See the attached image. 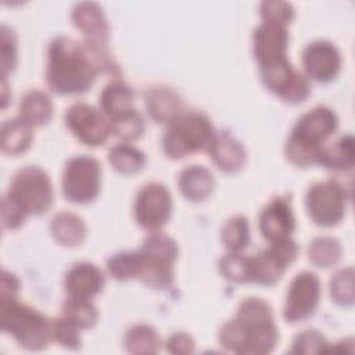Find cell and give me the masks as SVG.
Instances as JSON below:
<instances>
[{
  "label": "cell",
  "mask_w": 355,
  "mask_h": 355,
  "mask_svg": "<svg viewBox=\"0 0 355 355\" xmlns=\"http://www.w3.org/2000/svg\"><path fill=\"white\" fill-rule=\"evenodd\" d=\"M98 72H118L107 47H94L65 36H58L50 43L46 79L53 92L83 93L92 87Z\"/></svg>",
  "instance_id": "1"
},
{
  "label": "cell",
  "mask_w": 355,
  "mask_h": 355,
  "mask_svg": "<svg viewBox=\"0 0 355 355\" xmlns=\"http://www.w3.org/2000/svg\"><path fill=\"white\" fill-rule=\"evenodd\" d=\"M108 161L118 172L135 173L144 166L146 157L136 147L121 143L111 147L108 151Z\"/></svg>",
  "instance_id": "29"
},
{
  "label": "cell",
  "mask_w": 355,
  "mask_h": 355,
  "mask_svg": "<svg viewBox=\"0 0 355 355\" xmlns=\"http://www.w3.org/2000/svg\"><path fill=\"white\" fill-rule=\"evenodd\" d=\"M53 202V186L49 175L39 166L19 169L1 201V220L7 229H17L31 214L46 212Z\"/></svg>",
  "instance_id": "3"
},
{
  "label": "cell",
  "mask_w": 355,
  "mask_h": 355,
  "mask_svg": "<svg viewBox=\"0 0 355 355\" xmlns=\"http://www.w3.org/2000/svg\"><path fill=\"white\" fill-rule=\"evenodd\" d=\"M32 141V126L21 116L8 119L1 126V148L7 154L24 153Z\"/></svg>",
  "instance_id": "26"
},
{
  "label": "cell",
  "mask_w": 355,
  "mask_h": 355,
  "mask_svg": "<svg viewBox=\"0 0 355 355\" xmlns=\"http://www.w3.org/2000/svg\"><path fill=\"white\" fill-rule=\"evenodd\" d=\"M263 85L287 103H301L309 94L306 78L293 68L288 60L261 68Z\"/></svg>",
  "instance_id": "14"
},
{
  "label": "cell",
  "mask_w": 355,
  "mask_h": 355,
  "mask_svg": "<svg viewBox=\"0 0 355 355\" xmlns=\"http://www.w3.org/2000/svg\"><path fill=\"white\" fill-rule=\"evenodd\" d=\"M320 298V282L312 272H301L291 280L286 302L283 308V316L290 323L302 322L311 318L319 304Z\"/></svg>",
  "instance_id": "12"
},
{
  "label": "cell",
  "mask_w": 355,
  "mask_h": 355,
  "mask_svg": "<svg viewBox=\"0 0 355 355\" xmlns=\"http://www.w3.org/2000/svg\"><path fill=\"white\" fill-rule=\"evenodd\" d=\"M137 252V277L154 288L168 287L173 279V262L178 258L175 240L161 232H153Z\"/></svg>",
  "instance_id": "7"
},
{
  "label": "cell",
  "mask_w": 355,
  "mask_h": 355,
  "mask_svg": "<svg viewBox=\"0 0 355 355\" xmlns=\"http://www.w3.org/2000/svg\"><path fill=\"white\" fill-rule=\"evenodd\" d=\"M125 347L132 354H155L159 349V337L153 327L136 324L126 331Z\"/></svg>",
  "instance_id": "28"
},
{
  "label": "cell",
  "mask_w": 355,
  "mask_h": 355,
  "mask_svg": "<svg viewBox=\"0 0 355 355\" xmlns=\"http://www.w3.org/2000/svg\"><path fill=\"white\" fill-rule=\"evenodd\" d=\"M72 21L85 35V43L94 47H107L108 24L103 10L96 3L82 1L72 10Z\"/></svg>",
  "instance_id": "18"
},
{
  "label": "cell",
  "mask_w": 355,
  "mask_h": 355,
  "mask_svg": "<svg viewBox=\"0 0 355 355\" xmlns=\"http://www.w3.org/2000/svg\"><path fill=\"white\" fill-rule=\"evenodd\" d=\"M172 198L166 187L161 183H148L143 186L135 201L136 222L147 229H159L171 216Z\"/></svg>",
  "instance_id": "13"
},
{
  "label": "cell",
  "mask_w": 355,
  "mask_h": 355,
  "mask_svg": "<svg viewBox=\"0 0 355 355\" xmlns=\"http://www.w3.org/2000/svg\"><path fill=\"white\" fill-rule=\"evenodd\" d=\"M146 107L150 116L159 123H171L182 114L180 97L164 86H155L146 92Z\"/></svg>",
  "instance_id": "21"
},
{
  "label": "cell",
  "mask_w": 355,
  "mask_h": 355,
  "mask_svg": "<svg viewBox=\"0 0 355 355\" xmlns=\"http://www.w3.org/2000/svg\"><path fill=\"white\" fill-rule=\"evenodd\" d=\"M51 337L64 347L76 349L80 347L79 329L62 315L51 323Z\"/></svg>",
  "instance_id": "38"
},
{
  "label": "cell",
  "mask_w": 355,
  "mask_h": 355,
  "mask_svg": "<svg viewBox=\"0 0 355 355\" xmlns=\"http://www.w3.org/2000/svg\"><path fill=\"white\" fill-rule=\"evenodd\" d=\"M135 93L122 80L110 82L100 94V107L110 122L135 111L133 108Z\"/></svg>",
  "instance_id": "22"
},
{
  "label": "cell",
  "mask_w": 355,
  "mask_h": 355,
  "mask_svg": "<svg viewBox=\"0 0 355 355\" xmlns=\"http://www.w3.org/2000/svg\"><path fill=\"white\" fill-rule=\"evenodd\" d=\"M331 298L340 305H352L354 302V269L338 270L330 282Z\"/></svg>",
  "instance_id": "35"
},
{
  "label": "cell",
  "mask_w": 355,
  "mask_h": 355,
  "mask_svg": "<svg viewBox=\"0 0 355 355\" xmlns=\"http://www.w3.org/2000/svg\"><path fill=\"white\" fill-rule=\"evenodd\" d=\"M53 115L51 98L40 90L26 93L19 104V116L31 126L47 123Z\"/></svg>",
  "instance_id": "25"
},
{
  "label": "cell",
  "mask_w": 355,
  "mask_h": 355,
  "mask_svg": "<svg viewBox=\"0 0 355 355\" xmlns=\"http://www.w3.org/2000/svg\"><path fill=\"white\" fill-rule=\"evenodd\" d=\"M329 351V343L318 330L301 331L293 343V354H320Z\"/></svg>",
  "instance_id": "37"
},
{
  "label": "cell",
  "mask_w": 355,
  "mask_h": 355,
  "mask_svg": "<svg viewBox=\"0 0 355 355\" xmlns=\"http://www.w3.org/2000/svg\"><path fill=\"white\" fill-rule=\"evenodd\" d=\"M279 331L273 312L262 298H245L236 318L225 323L219 333L220 345L236 354H269L276 347Z\"/></svg>",
  "instance_id": "2"
},
{
  "label": "cell",
  "mask_w": 355,
  "mask_h": 355,
  "mask_svg": "<svg viewBox=\"0 0 355 355\" xmlns=\"http://www.w3.org/2000/svg\"><path fill=\"white\" fill-rule=\"evenodd\" d=\"M337 116L327 107H315L295 123L286 143L287 158L298 166L316 164L324 140L336 130Z\"/></svg>",
  "instance_id": "4"
},
{
  "label": "cell",
  "mask_w": 355,
  "mask_h": 355,
  "mask_svg": "<svg viewBox=\"0 0 355 355\" xmlns=\"http://www.w3.org/2000/svg\"><path fill=\"white\" fill-rule=\"evenodd\" d=\"M222 241L230 252H240L250 241V227L244 216L230 218L222 229Z\"/></svg>",
  "instance_id": "32"
},
{
  "label": "cell",
  "mask_w": 355,
  "mask_h": 355,
  "mask_svg": "<svg viewBox=\"0 0 355 355\" xmlns=\"http://www.w3.org/2000/svg\"><path fill=\"white\" fill-rule=\"evenodd\" d=\"M208 153L218 168L226 172L239 171L245 161L244 147L229 132L215 133Z\"/></svg>",
  "instance_id": "20"
},
{
  "label": "cell",
  "mask_w": 355,
  "mask_h": 355,
  "mask_svg": "<svg viewBox=\"0 0 355 355\" xmlns=\"http://www.w3.org/2000/svg\"><path fill=\"white\" fill-rule=\"evenodd\" d=\"M220 273L230 282H250V257L240 252H229L219 261Z\"/></svg>",
  "instance_id": "33"
},
{
  "label": "cell",
  "mask_w": 355,
  "mask_h": 355,
  "mask_svg": "<svg viewBox=\"0 0 355 355\" xmlns=\"http://www.w3.org/2000/svg\"><path fill=\"white\" fill-rule=\"evenodd\" d=\"M215 133L204 114L197 111L180 114L164 133L162 148L171 158H183L196 151L208 150Z\"/></svg>",
  "instance_id": "6"
},
{
  "label": "cell",
  "mask_w": 355,
  "mask_h": 355,
  "mask_svg": "<svg viewBox=\"0 0 355 355\" xmlns=\"http://www.w3.org/2000/svg\"><path fill=\"white\" fill-rule=\"evenodd\" d=\"M62 316L72 322L79 330H82L94 326L98 313L90 300L68 297L62 305Z\"/></svg>",
  "instance_id": "30"
},
{
  "label": "cell",
  "mask_w": 355,
  "mask_h": 355,
  "mask_svg": "<svg viewBox=\"0 0 355 355\" xmlns=\"http://www.w3.org/2000/svg\"><path fill=\"white\" fill-rule=\"evenodd\" d=\"M302 64L309 78L318 82H329L337 76L341 68V55L333 43L316 40L305 47Z\"/></svg>",
  "instance_id": "16"
},
{
  "label": "cell",
  "mask_w": 355,
  "mask_h": 355,
  "mask_svg": "<svg viewBox=\"0 0 355 355\" xmlns=\"http://www.w3.org/2000/svg\"><path fill=\"white\" fill-rule=\"evenodd\" d=\"M166 349L172 354H190L194 351V341L186 333H176L168 340Z\"/></svg>",
  "instance_id": "41"
},
{
  "label": "cell",
  "mask_w": 355,
  "mask_h": 355,
  "mask_svg": "<svg viewBox=\"0 0 355 355\" xmlns=\"http://www.w3.org/2000/svg\"><path fill=\"white\" fill-rule=\"evenodd\" d=\"M65 291L71 298L92 300L104 287V275L93 263L79 262L65 275Z\"/></svg>",
  "instance_id": "19"
},
{
  "label": "cell",
  "mask_w": 355,
  "mask_h": 355,
  "mask_svg": "<svg viewBox=\"0 0 355 355\" xmlns=\"http://www.w3.org/2000/svg\"><path fill=\"white\" fill-rule=\"evenodd\" d=\"M108 272L116 280H128L137 277L139 269V252L137 251H123L112 255L107 262Z\"/></svg>",
  "instance_id": "34"
},
{
  "label": "cell",
  "mask_w": 355,
  "mask_h": 355,
  "mask_svg": "<svg viewBox=\"0 0 355 355\" xmlns=\"http://www.w3.org/2000/svg\"><path fill=\"white\" fill-rule=\"evenodd\" d=\"M17 60V42L15 35L7 26H1V78L6 79L7 73L14 68Z\"/></svg>",
  "instance_id": "40"
},
{
  "label": "cell",
  "mask_w": 355,
  "mask_h": 355,
  "mask_svg": "<svg viewBox=\"0 0 355 355\" xmlns=\"http://www.w3.org/2000/svg\"><path fill=\"white\" fill-rule=\"evenodd\" d=\"M112 126V133L118 137H121L122 140L130 141V140H136L141 136L143 130H144V121L141 118V115L135 110L115 121L111 122Z\"/></svg>",
  "instance_id": "36"
},
{
  "label": "cell",
  "mask_w": 355,
  "mask_h": 355,
  "mask_svg": "<svg viewBox=\"0 0 355 355\" xmlns=\"http://www.w3.org/2000/svg\"><path fill=\"white\" fill-rule=\"evenodd\" d=\"M262 22H270L287 26L294 17V8L284 1H263L261 3Z\"/></svg>",
  "instance_id": "39"
},
{
  "label": "cell",
  "mask_w": 355,
  "mask_h": 355,
  "mask_svg": "<svg viewBox=\"0 0 355 355\" xmlns=\"http://www.w3.org/2000/svg\"><path fill=\"white\" fill-rule=\"evenodd\" d=\"M51 323L39 311L18 302L15 295L0 297V326L26 349L46 348L51 337Z\"/></svg>",
  "instance_id": "5"
},
{
  "label": "cell",
  "mask_w": 355,
  "mask_h": 355,
  "mask_svg": "<svg viewBox=\"0 0 355 355\" xmlns=\"http://www.w3.org/2000/svg\"><path fill=\"white\" fill-rule=\"evenodd\" d=\"M65 125L86 146H101L112 133L110 119L100 110L83 101L72 104L65 112Z\"/></svg>",
  "instance_id": "11"
},
{
  "label": "cell",
  "mask_w": 355,
  "mask_h": 355,
  "mask_svg": "<svg viewBox=\"0 0 355 355\" xmlns=\"http://www.w3.org/2000/svg\"><path fill=\"white\" fill-rule=\"evenodd\" d=\"M297 252L298 247L291 237L270 243L269 248L250 257V282L266 286L276 283Z\"/></svg>",
  "instance_id": "10"
},
{
  "label": "cell",
  "mask_w": 355,
  "mask_h": 355,
  "mask_svg": "<svg viewBox=\"0 0 355 355\" xmlns=\"http://www.w3.org/2000/svg\"><path fill=\"white\" fill-rule=\"evenodd\" d=\"M287 42L286 26L262 22L252 35V50L259 69L287 60Z\"/></svg>",
  "instance_id": "15"
},
{
  "label": "cell",
  "mask_w": 355,
  "mask_h": 355,
  "mask_svg": "<svg viewBox=\"0 0 355 355\" xmlns=\"http://www.w3.org/2000/svg\"><path fill=\"white\" fill-rule=\"evenodd\" d=\"M347 193L333 179L318 182L306 191V209L311 219L320 226H333L344 218Z\"/></svg>",
  "instance_id": "9"
},
{
  "label": "cell",
  "mask_w": 355,
  "mask_h": 355,
  "mask_svg": "<svg viewBox=\"0 0 355 355\" xmlns=\"http://www.w3.org/2000/svg\"><path fill=\"white\" fill-rule=\"evenodd\" d=\"M341 255L340 243L329 236L316 237L309 244V259L319 268H329L337 263Z\"/></svg>",
  "instance_id": "31"
},
{
  "label": "cell",
  "mask_w": 355,
  "mask_h": 355,
  "mask_svg": "<svg viewBox=\"0 0 355 355\" xmlns=\"http://www.w3.org/2000/svg\"><path fill=\"white\" fill-rule=\"evenodd\" d=\"M54 239L64 245H76L82 243L86 236V226L83 220L71 212L57 214L50 225Z\"/></svg>",
  "instance_id": "27"
},
{
  "label": "cell",
  "mask_w": 355,
  "mask_h": 355,
  "mask_svg": "<svg viewBox=\"0 0 355 355\" xmlns=\"http://www.w3.org/2000/svg\"><path fill=\"white\" fill-rule=\"evenodd\" d=\"M19 283L17 277L7 270H3V279H1V294L0 297H8V295H17Z\"/></svg>",
  "instance_id": "42"
},
{
  "label": "cell",
  "mask_w": 355,
  "mask_h": 355,
  "mask_svg": "<svg viewBox=\"0 0 355 355\" xmlns=\"http://www.w3.org/2000/svg\"><path fill=\"white\" fill-rule=\"evenodd\" d=\"M179 189L182 194L191 201L204 200L214 189V176L205 166H187L179 175Z\"/></svg>",
  "instance_id": "23"
},
{
  "label": "cell",
  "mask_w": 355,
  "mask_h": 355,
  "mask_svg": "<svg viewBox=\"0 0 355 355\" xmlns=\"http://www.w3.org/2000/svg\"><path fill=\"white\" fill-rule=\"evenodd\" d=\"M101 165L89 155L71 158L62 172V193L71 202H92L100 191Z\"/></svg>",
  "instance_id": "8"
},
{
  "label": "cell",
  "mask_w": 355,
  "mask_h": 355,
  "mask_svg": "<svg viewBox=\"0 0 355 355\" xmlns=\"http://www.w3.org/2000/svg\"><path fill=\"white\" fill-rule=\"evenodd\" d=\"M354 137L341 136L338 140L323 144L318 153L316 164L334 171H345L354 165Z\"/></svg>",
  "instance_id": "24"
},
{
  "label": "cell",
  "mask_w": 355,
  "mask_h": 355,
  "mask_svg": "<svg viewBox=\"0 0 355 355\" xmlns=\"http://www.w3.org/2000/svg\"><path fill=\"white\" fill-rule=\"evenodd\" d=\"M294 229L295 219L286 197H275L261 211L259 230L269 243L288 239Z\"/></svg>",
  "instance_id": "17"
}]
</instances>
